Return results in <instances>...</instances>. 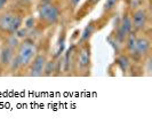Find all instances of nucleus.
<instances>
[{
  "mask_svg": "<svg viewBox=\"0 0 152 134\" xmlns=\"http://www.w3.org/2000/svg\"><path fill=\"white\" fill-rule=\"evenodd\" d=\"M38 53L36 43L32 39H23L16 47L15 55L12 64L9 66V71L13 74H18V72L26 71L33 57Z\"/></svg>",
  "mask_w": 152,
  "mask_h": 134,
  "instance_id": "1",
  "label": "nucleus"
},
{
  "mask_svg": "<svg viewBox=\"0 0 152 134\" xmlns=\"http://www.w3.org/2000/svg\"><path fill=\"white\" fill-rule=\"evenodd\" d=\"M91 46L89 41L78 43L75 54V71L81 77L91 76Z\"/></svg>",
  "mask_w": 152,
  "mask_h": 134,
  "instance_id": "2",
  "label": "nucleus"
},
{
  "mask_svg": "<svg viewBox=\"0 0 152 134\" xmlns=\"http://www.w3.org/2000/svg\"><path fill=\"white\" fill-rule=\"evenodd\" d=\"M24 16L14 10L2 12L0 14V33L6 37L16 35L22 28Z\"/></svg>",
  "mask_w": 152,
  "mask_h": 134,
  "instance_id": "3",
  "label": "nucleus"
},
{
  "mask_svg": "<svg viewBox=\"0 0 152 134\" xmlns=\"http://www.w3.org/2000/svg\"><path fill=\"white\" fill-rule=\"evenodd\" d=\"M61 10L54 2H44L40 4L38 9V21L45 27H52L60 22Z\"/></svg>",
  "mask_w": 152,
  "mask_h": 134,
  "instance_id": "4",
  "label": "nucleus"
},
{
  "mask_svg": "<svg viewBox=\"0 0 152 134\" xmlns=\"http://www.w3.org/2000/svg\"><path fill=\"white\" fill-rule=\"evenodd\" d=\"M130 20H132L133 31L136 33H141V32H144L146 27H148L149 14H148L145 8H136V9L130 12Z\"/></svg>",
  "mask_w": 152,
  "mask_h": 134,
  "instance_id": "5",
  "label": "nucleus"
},
{
  "mask_svg": "<svg viewBox=\"0 0 152 134\" xmlns=\"http://www.w3.org/2000/svg\"><path fill=\"white\" fill-rule=\"evenodd\" d=\"M150 51H151V40L144 35H141V36L137 35L136 47L132 60L136 62L144 61L148 56H150Z\"/></svg>",
  "mask_w": 152,
  "mask_h": 134,
  "instance_id": "6",
  "label": "nucleus"
},
{
  "mask_svg": "<svg viewBox=\"0 0 152 134\" xmlns=\"http://www.w3.org/2000/svg\"><path fill=\"white\" fill-rule=\"evenodd\" d=\"M47 60L48 59L45 53H37L30 63V66L26 69L25 74L29 77H42Z\"/></svg>",
  "mask_w": 152,
  "mask_h": 134,
  "instance_id": "7",
  "label": "nucleus"
},
{
  "mask_svg": "<svg viewBox=\"0 0 152 134\" xmlns=\"http://www.w3.org/2000/svg\"><path fill=\"white\" fill-rule=\"evenodd\" d=\"M133 31V27H132V20H130V12L127 10L126 13H124V15L121 16L120 23L117 28L115 31V40L119 43L120 45H124L125 40L127 36L129 35L130 32Z\"/></svg>",
  "mask_w": 152,
  "mask_h": 134,
  "instance_id": "8",
  "label": "nucleus"
},
{
  "mask_svg": "<svg viewBox=\"0 0 152 134\" xmlns=\"http://www.w3.org/2000/svg\"><path fill=\"white\" fill-rule=\"evenodd\" d=\"M15 51V47H13V46H10L8 44L4 45V47L0 51V64H2L6 69H8L9 66L12 64V62H13Z\"/></svg>",
  "mask_w": 152,
  "mask_h": 134,
  "instance_id": "9",
  "label": "nucleus"
},
{
  "mask_svg": "<svg viewBox=\"0 0 152 134\" xmlns=\"http://www.w3.org/2000/svg\"><path fill=\"white\" fill-rule=\"evenodd\" d=\"M137 35L136 32H134V31H132L129 35L127 36L126 38V40H125V54L132 59L133 57V55H134V52H135V47H136V40H137Z\"/></svg>",
  "mask_w": 152,
  "mask_h": 134,
  "instance_id": "10",
  "label": "nucleus"
},
{
  "mask_svg": "<svg viewBox=\"0 0 152 134\" xmlns=\"http://www.w3.org/2000/svg\"><path fill=\"white\" fill-rule=\"evenodd\" d=\"M97 21H91L89 24L86 27L81 33V37L79 39V43H85V41H89L91 36L94 35V32L97 30Z\"/></svg>",
  "mask_w": 152,
  "mask_h": 134,
  "instance_id": "11",
  "label": "nucleus"
},
{
  "mask_svg": "<svg viewBox=\"0 0 152 134\" xmlns=\"http://www.w3.org/2000/svg\"><path fill=\"white\" fill-rule=\"evenodd\" d=\"M65 38H66V30L65 28L62 30V33L61 36H60V40H58V43H57V51L55 52L53 57L55 59H57V57H60L62 56V54L64 52V46H65Z\"/></svg>",
  "mask_w": 152,
  "mask_h": 134,
  "instance_id": "12",
  "label": "nucleus"
},
{
  "mask_svg": "<svg viewBox=\"0 0 152 134\" xmlns=\"http://www.w3.org/2000/svg\"><path fill=\"white\" fill-rule=\"evenodd\" d=\"M120 0H105L104 6H103V13L104 14H111L115 10Z\"/></svg>",
  "mask_w": 152,
  "mask_h": 134,
  "instance_id": "13",
  "label": "nucleus"
},
{
  "mask_svg": "<svg viewBox=\"0 0 152 134\" xmlns=\"http://www.w3.org/2000/svg\"><path fill=\"white\" fill-rule=\"evenodd\" d=\"M79 2H80V0H70V7L72 10H75L77 7H78V5H79Z\"/></svg>",
  "mask_w": 152,
  "mask_h": 134,
  "instance_id": "14",
  "label": "nucleus"
},
{
  "mask_svg": "<svg viewBox=\"0 0 152 134\" xmlns=\"http://www.w3.org/2000/svg\"><path fill=\"white\" fill-rule=\"evenodd\" d=\"M8 4V0H0V14L4 12V9L6 8Z\"/></svg>",
  "mask_w": 152,
  "mask_h": 134,
  "instance_id": "15",
  "label": "nucleus"
},
{
  "mask_svg": "<svg viewBox=\"0 0 152 134\" xmlns=\"http://www.w3.org/2000/svg\"><path fill=\"white\" fill-rule=\"evenodd\" d=\"M99 0H87V4L91 6V8H93L96 4H99Z\"/></svg>",
  "mask_w": 152,
  "mask_h": 134,
  "instance_id": "16",
  "label": "nucleus"
},
{
  "mask_svg": "<svg viewBox=\"0 0 152 134\" xmlns=\"http://www.w3.org/2000/svg\"><path fill=\"white\" fill-rule=\"evenodd\" d=\"M5 70H6V68L4 67L2 64H0V76H2V74H4V71H5Z\"/></svg>",
  "mask_w": 152,
  "mask_h": 134,
  "instance_id": "17",
  "label": "nucleus"
}]
</instances>
